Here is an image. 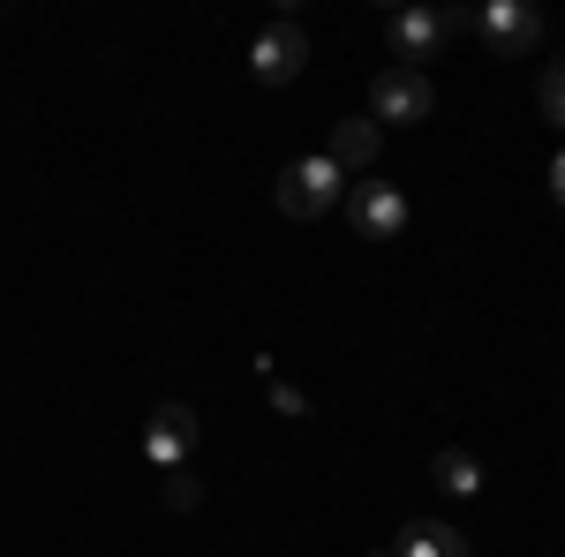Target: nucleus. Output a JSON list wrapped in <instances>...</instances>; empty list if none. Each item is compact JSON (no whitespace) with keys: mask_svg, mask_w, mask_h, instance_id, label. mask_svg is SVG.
Segmentation results:
<instances>
[{"mask_svg":"<svg viewBox=\"0 0 565 557\" xmlns=\"http://www.w3.org/2000/svg\"><path fill=\"white\" fill-rule=\"evenodd\" d=\"M551 196H558V204H565V151H558V159H551Z\"/></svg>","mask_w":565,"mask_h":557,"instance_id":"13","label":"nucleus"},{"mask_svg":"<svg viewBox=\"0 0 565 557\" xmlns=\"http://www.w3.org/2000/svg\"><path fill=\"white\" fill-rule=\"evenodd\" d=\"M543 121H558V129H565V61L543 68Z\"/></svg>","mask_w":565,"mask_h":557,"instance_id":"11","label":"nucleus"},{"mask_svg":"<svg viewBox=\"0 0 565 557\" xmlns=\"http://www.w3.org/2000/svg\"><path fill=\"white\" fill-rule=\"evenodd\" d=\"M430 482L437 490H452V497H482V460L476 452H460V444H445L430 460Z\"/></svg>","mask_w":565,"mask_h":557,"instance_id":"10","label":"nucleus"},{"mask_svg":"<svg viewBox=\"0 0 565 557\" xmlns=\"http://www.w3.org/2000/svg\"><path fill=\"white\" fill-rule=\"evenodd\" d=\"M452 31H468V8H392L385 15V45L399 68H423Z\"/></svg>","mask_w":565,"mask_h":557,"instance_id":"1","label":"nucleus"},{"mask_svg":"<svg viewBox=\"0 0 565 557\" xmlns=\"http://www.w3.org/2000/svg\"><path fill=\"white\" fill-rule=\"evenodd\" d=\"M370 557H392V550H370Z\"/></svg>","mask_w":565,"mask_h":557,"instance_id":"14","label":"nucleus"},{"mask_svg":"<svg viewBox=\"0 0 565 557\" xmlns=\"http://www.w3.org/2000/svg\"><path fill=\"white\" fill-rule=\"evenodd\" d=\"M340 196H348V173L332 167V159H295V167L279 173V212L287 218H324Z\"/></svg>","mask_w":565,"mask_h":557,"instance_id":"2","label":"nucleus"},{"mask_svg":"<svg viewBox=\"0 0 565 557\" xmlns=\"http://www.w3.org/2000/svg\"><path fill=\"white\" fill-rule=\"evenodd\" d=\"M377 143H385V129L354 114V121H340V129H332V151H324V159H332L340 173H370V167H377Z\"/></svg>","mask_w":565,"mask_h":557,"instance_id":"9","label":"nucleus"},{"mask_svg":"<svg viewBox=\"0 0 565 557\" xmlns=\"http://www.w3.org/2000/svg\"><path fill=\"white\" fill-rule=\"evenodd\" d=\"M143 452L159 460V468L174 474L189 452H196V407H181V399H167V407H151V422H143Z\"/></svg>","mask_w":565,"mask_h":557,"instance_id":"7","label":"nucleus"},{"mask_svg":"<svg viewBox=\"0 0 565 557\" xmlns=\"http://www.w3.org/2000/svg\"><path fill=\"white\" fill-rule=\"evenodd\" d=\"M468 31H476L490 53L521 61V53H535V45H543V15H535V8H521V0H482L476 15H468Z\"/></svg>","mask_w":565,"mask_h":557,"instance_id":"3","label":"nucleus"},{"mask_svg":"<svg viewBox=\"0 0 565 557\" xmlns=\"http://www.w3.org/2000/svg\"><path fill=\"white\" fill-rule=\"evenodd\" d=\"M159 497H167V505H174V513H189V505H196V497H204V490H196V482H189V474H167V490H159Z\"/></svg>","mask_w":565,"mask_h":557,"instance_id":"12","label":"nucleus"},{"mask_svg":"<svg viewBox=\"0 0 565 557\" xmlns=\"http://www.w3.org/2000/svg\"><path fill=\"white\" fill-rule=\"evenodd\" d=\"M392 557H468V535L452 519H407L392 535Z\"/></svg>","mask_w":565,"mask_h":557,"instance_id":"8","label":"nucleus"},{"mask_svg":"<svg viewBox=\"0 0 565 557\" xmlns=\"http://www.w3.org/2000/svg\"><path fill=\"white\" fill-rule=\"evenodd\" d=\"M430 76H423V68H399V61H392L385 76H377V84H370V121H430Z\"/></svg>","mask_w":565,"mask_h":557,"instance_id":"5","label":"nucleus"},{"mask_svg":"<svg viewBox=\"0 0 565 557\" xmlns=\"http://www.w3.org/2000/svg\"><path fill=\"white\" fill-rule=\"evenodd\" d=\"M302 61H309V39H302V23H295V15L264 23L257 45H249V68H257V84H295V76H302Z\"/></svg>","mask_w":565,"mask_h":557,"instance_id":"6","label":"nucleus"},{"mask_svg":"<svg viewBox=\"0 0 565 557\" xmlns=\"http://www.w3.org/2000/svg\"><path fill=\"white\" fill-rule=\"evenodd\" d=\"M348 218L362 242H399L407 234V196L392 181H348Z\"/></svg>","mask_w":565,"mask_h":557,"instance_id":"4","label":"nucleus"}]
</instances>
